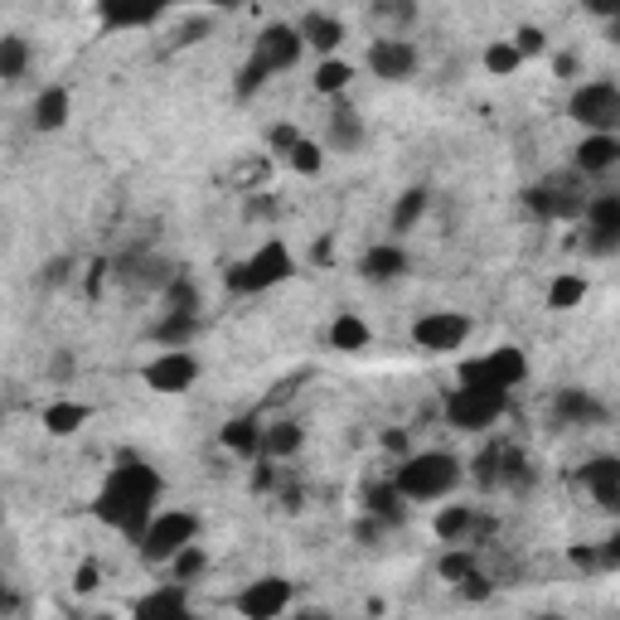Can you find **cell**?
<instances>
[{
  "mask_svg": "<svg viewBox=\"0 0 620 620\" xmlns=\"http://www.w3.org/2000/svg\"><path fill=\"white\" fill-rule=\"evenodd\" d=\"M161 475L155 466H146L136 451H116L108 480H102L98 499H92V514H98V524H108L122 538L136 543L141 533H146V524L155 519V505H161Z\"/></svg>",
  "mask_w": 620,
  "mask_h": 620,
  "instance_id": "obj_1",
  "label": "cell"
},
{
  "mask_svg": "<svg viewBox=\"0 0 620 620\" xmlns=\"http://www.w3.org/2000/svg\"><path fill=\"white\" fill-rule=\"evenodd\" d=\"M466 480V466L451 451H413L398 460V475H393V490H398L407 505H437V499H451L456 485Z\"/></svg>",
  "mask_w": 620,
  "mask_h": 620,
  "instance_id": "obj_2",
  "label": "cell"
},
{
  "mask_svg": "<svg viewBox=\"0 0 620 620\" xmlns=\"http://www.w3.org/2000/svg\"><path fill=\"white\" fill-rule=\"evenodd\" d=\"M301 54H306V44H301V34H296V24H286V20H272L267 30L257 34V44H253V54H247L243 63V73H237V98H257L262 88L272 83L276 73H286V69H296Z\"/></svg>",
  "mask_w": 620,
  "mask_h": 620,
  "instance_id": "obj_3",
  "label": "cell"
},
{
  "mask_svg": "<svg viewBox=\"0 0 620 620\" xmlns=\"http://www.w3.org/2000/svg\"><path fill=\"white\" fill-rule=\"evenodd\" d=\"M292 276H296L292 247H286L282 237H267L253 257L233 262L223 282H228V292H237V296H262V292H272V286H286Z\"/></svg>",
  "mask_w": 620,
  "mask_h": 620,
  "instance_id": "obj_4",
  "label": "cell"
},
{
  "mask_svg": "<svg viewBox=\"0 0 620 620\" xmlns=\"http://www.w3.org/2000/svg\"><path fill=\"white\" fill-rule=\"evenodd\" d=\"M204 524L200 514L190 509H155V519L146 524V533L136 538V552L146 567H170L175 562V552H184L190 543H200Z\"/></svg>",
  "mask_w": 620,
  "mask_h": 620,
  "instance_id": "obj_5",
  "label": "cell"
},
{
  "mask_svg": "<svg viewBox=\"0 0 620 620\" xmlns=\"http://www.w3.org/2000/svg\"><path fill=\"white\" fill-rule=\"evenodd\" d=\"M529 378V354L519 345H499L480 359L460 364V388H490V393H514Z\"/></svg>",
  "mask_w": 620,
  "mask_h": 620,
  "instance_id": "obj_6",
  "label": "cell"
},
{
  "mask_svg": "<svg viewBox=\"0 0 620 620\" xmlns=\"http://www.w3.org/2000/svg\"><path fill=\"white\" fill-rule=\"evenodd\" d=\"M470 475H475V485H485V490H529L533 485V466H529V456L519 451L514 441H490L480 456L470 460Z\"/></svg>",
  "mask_w": 620,
  "mask_h": 620,
  "instance_id": "obj_7",
  "label": "cell"
},
{
  "mask_svg": "<svg viewBox=\"0 0 620 620\" xmlns=\"http://www.w3.org/2000/svg\"><path fill=\"white\" fill-rule=\"evenodd\" d=\"M567 116H572L587 136H616V126H620V88L611 83V78H591V83H582L572 92Z\"/></svg>",
  "mask_w": 620,
  "mask_h": 620,
  "instance_id": "obj_8",
  "label": "cell"
},
{
  "mask_svg": "<svg viewBox=\"0 0 620 620\" xmlns=\"http://www.w3.org/2000/svg\"><path fill=\"white\" fill-rule=\"evenodd\" d=\"M509 413V393H490V388H451L441 403L446 427L456 431H485Z\"/></svg>",
  "mask_w": 620,
  "mask_h": 620,
  "instance_id": "obj_9",
  "label": "cell"
},
{
  "mask_svg": "<svg viewBox=\"0 0 620 620\" xmlns=\"http://www.w3.org/2000/svg\"><path fill=\"white\" fill-rule=\"evenodd\" d=\"M524 204H529V214L543 223H582L587 194L577 180H543V184H533V190H524Z\"/></svg>",
  "mask_w": 620,
  "mask_h": 620,
  "instance_id": "obj_10",
  "label": "cell"
},
{
  "mask_svg": "<svg viewBox=\"0 0 620 620\" xmlns=\"http://www.w3.org/2000/svg\"><path fill=\"white\" fill-rule=\"evenodd\" d=\"M582 253L611 257L620 253V194H587L582 209Z\"/></svg>",
  "mask_w": 620,
  "mask_h": 620,
  "instance_id": "obj_11",
  "label": "cell"
},
{
  "mask_svg": "<svg viewBox=\"0 0 620 620\" xmlns=\"http://www.w3.org/2000/svg\"><path fill=\"white\" fill-rule=\"evenodd\" d=\"M470 329H475L470 315H460V311H427L413 321V345L421 354H456V349H466Z\"/></svg>",
  "mask_w": 620,
  "mask_h": 620,
  "instance_id": "obj_12",
  "label": "cell"
},
{
  "mask_svg": "<svg viewBox=\"0 0 620 620\" xmlns=\"http://www.w3.org/2000/svg\"><path fill=\"white\" fill-rule=\"evenodd\" d=\"M200 374L204 368L190 349H165L141 368V384H146L151 393H165V398H180V393H190L194 384H200Z\"/></svg>",
  "mask_w": 620,
  "mask_h": 620,
  "instance_id": "obj_13",
  "label": "cell"
},
{
  "mask_svg": "<svg viewBox=\"0 0 620 620\" xmlns=\"http://www.w3.org/2000/svg\"><path fill=\"white\" fill-rule=\"evenodd\" d=\"M431 529L446 548H480L485 538L495 533V519L490 514H480L475 505H441L437 519H431Z\"/></svg>",
  "mask_w": 620,
  "mask_h": 620,
  "instance_id": "obj_14",
  "label": "cell"
},
{
  "mask_svg": "<svg viewBox=\"0 0 620 620\" xmlns=\"http://www.w3.org/2000/svg\"><path fill=\"white\" fill-rule=\"evenodd\" d=\"M292 597H296V587L286 577H257V582H247L233 597V611L243 620H282Z\"/></svg>",
  "mask_w": 620,
  "mask_h": 620,
  "instance_id": "obj_15",
  "label": "cell"
},
{
  "mask_svg": "<svg viewBox=\"0 0 620 620\" xmlns=\"http://www.w3.org/2000/svg\"><path fill=\"white\" fill-rule=\"evenodd\" d=\"M364 63H368V73L384 78V83H407V78H417V69H421V54H417L413 39L384 34V39H374V44H368Z\"/></svg>",
  "mask_w": 620,
  "mask_h": 620,
  "instance_id": "obj_16",
  "label": "cell"
},
{
  "mask_svg": "<svg viewBox=\"0 0 620 620\" xmlns=\"http://www.w3.org/2000/svg\"><path fill=\"white\" fill-rule=\"evenodd\" d=\"M407 267H413V262H407V247L388 237V243H374V247H368L354 272H359L368 286H388V282H403Z\"/></svg>",
  "mask_w": 620,
  "mask_h": 620,
  "instance_id": "obj_17",
  "label": "cell"
},
{
  "mask_svg": "<svg viewBox=\"0 0 620 620\" xmlns=\"http://www.w3.org/2000/svg\"><path fill=\"white\" fill-rule=\"evenodd\" d=\"M577 485H587L591 499H597L606 514L620 509V460L616 456H591L587 466L577 470Z\"/></svg>",
  "mask_w": 620,
  "mask_h": 620,
  "instance_id": "obj_18",
  "label": "cell"
},
{
  "mask_svg": "<svg viewBox=\"0 0 620 620\" xmlns=\"http://www.w3.org/2000/svg\"><path fill=\"white\" fill-rule=\"evenodd\" d=\"M552 413H558V421H567V427H601V421L611 417V407H606L591 388H558Z\"/></svg>",
  "mask_w": 620,
  "mask_h": 620,
  "instance_id": "obj_19",
  "label": "cell"
},
{
  "mask_svg": "<svg viewBox=\"0 0 620 620\" xmlns=\"http://www.w3.org/2000/svg\"><path fill=\"white\" fill-rule=\"evenodd\" d=\"M131 620H194V611H190V587L165 582V587L146 591V597L136 601V611H131Z\"/></svg>",
  "mask_w": 620,
  "mask_h": 620,
  "instance_id": "obj_20",
  "label": "cell"
},
{
  "mask_svg": "<svg viewBox=\"0 0 620 620\" xmlns=\"http://www.w3.org/2000/svg\"><path fill=\"white\" fill-rule=\"evenodd\" d=\"M296 34H301V44L315 49L321 59H335L339 44H345V20H339V16H325V10H311V16H301Z\"/></svg>",
  "mask_w": 620,
  "mask_h": 620,
  "instance_id": "obj_21",
  "label": "cell"
},
{
  "mask_svg": "<svg viewBox=\"0 0 620 620\" xmlns=\"http://www.w3.org/2000/svg\"><path fill=\"white\" fill-rule=\"evenodd\" d=\"M301 446H306V427L292 417H272L262 421V446H257V460H292Z\"/></svg>",
  "mask_w": 620,
  "mask_h": 620,
  "instance_id": "obj_22",
  "label": "cell"
},
{
  "mask_svg": "<svg viewBox=\"0 0 620 620\" xmlns=\"http://www.w3.org/2000/svg\"><path fill=\"white\" fill-rule=\"evenodd\" d=\"M620 165V136H582L572 151L577 175H611Z\"/></svg>",
  "mask_w": 620,
  "mask_h": 620,
  "instance_id": "obj_23",
  "label": "cell"
},
{
  "mask_svg": "<svg viewBox=\"0 0 620 620\" xmlns=\"http://www.w3.org/2000/svg\"><path fill=\"white\" fill-rule=\"evenodd\" d=\"M69 116H73V92L63 88V83H54V88H44V92L34 98V108H30V126H34V131H44V136H49V131H63V126H69Z\"/></svg>",
  "mask_w": 620,
  "mask_h": 620,
  "instance_id": "obj_24",
  "label": "cell"
},
{
  "mask_svg": "<svg viewBox=\"0 0 620 620\" xmlns=\"http://www.w3.org/2000/svg\"><path fill=\"white\" fill-rule=\"evenodd\" d=\"M200 335V311H161L151 325V339L161 349H190Z\"/></svg>",
  "mask_w": 620,
  "mask_h": 620,
  "instance_id": "obj_25",
  "label": "cell"
},
{
  "mask_svg": "<svg viewBox=\"0 0 620 620\" xmlns=\"http://www.w3.org/2000/svg\"><path fill=\"white\" fill-rule=\"evenodd\" d=\"M325 146L329 151H359L364 146V116L349 108L345 98L329 108V126H325Z\"/></svg>",
  "mask_w": 620,
  "mask_h": 620,
  "instance_id": "obj_26",
  "label": "cell"
},
{
  "mask_svg": "<svg viewBox=\"0 0 620 620\" xmlns=\"http://www.w3.org/2000/svg\"><path fill=\"white\" fill-rule=\"evenodd\" d=\"M364 514L374 524H384V529H398V524L407 519V499L393 490V480H378L364 490Z\"/></svg>",
  "mask_w": 620,
  "mask_h": 620,
  "instance_id": "obj_27",
  "label": "cell"
},
{
  "mask_svg": "<svg viewBox=\"0 0 620 620\" xmlns=\"http://www.w3.org/2000/svg\"><path fill=\"white\" fill-rule=\"evenodd\" d=\"M218 441H223V451H233V456H243V460H257V446H262V417H257V413H243V417L223 421Z\"/></svg>",
  "mask_w": 620,
  "mask_h": 620,
  "instance_id": "obj_28",
  "label": "cell"
},
{
  "mask_svg": "<svg viewBox=\"0 0 620 620\" xmlns=\"http://www.w3.org/2000/svg\"><path fill=\"white\" fill-rule=\"evenodd\" d=\"M155 20H165V6H98L102 30H151Z\"/></svg>",
  "mask_w": 620,
  "mask_h": 620,
  "instance_id": "obj_29",
  "label": "cell"
},
{
  "mask_svg": "<svg viewBox=\"0 0 620 620\" xmlns=\"http://www.w3.org/2000/svg\"><path fill=\"white\" fill-rule=\"evenodd\" d=\"M368 345H374V329H368V321H359L354 311H339L335 321H329V349H339V354H364Z\"/></svg>",
  "mask_w": 620,
  "mask_h": 620,
  "instance_id": "obj_30",
  "label": "cell"
},
{
  "mask_svg": "<svg viewBox=\"0 0 620 620\" xmlns=\"http://www.w3.org/2000/svg\"><path fill=\"white\" fill-rule=\"evenodd\" d=\"M427 209H431V190H427V184H413V190H403V200L393 204V218H388L393 243H398L403 233H413L417 223L427 218Z\"/></svg>",
  "mask_w": 620,
  "mask_h": 620,
  "instance_id": "obj_31",
  "label": "cell"
},
{
  "mask_svg": "<svg viewBox=\"0 0 620 620\" xmlns=\"http://www.w3.org/2000/svg\"><path fill=\"white\" fill-rule=\"evenodd\" d=\"M88 417H92V407H88V403L59 398V403H49V407H44V431H49V437H73V431H83V427H88Z\"/></svg>",
  "mask_w": 620,
  "mask_h": 620,
  "instance_id": "obj_32",
  "label": "cell"
},
{
  "mask_svg": "<svg viewBox=\"0 0 620 620\" xmlns=\"http://www.w3.org/2000/svg\"><path fill=\"white\" fill-rule=\"evenodd\" d=\"M349 83H354V63L349 59H321L315 63V73H311V92H321V98H345L349 92Z\"/></svg>",
  "mask_w": 620,
  "mask_h": 620,
  "instance_id": "obj_33",
  "label": "cell"
},
{
  "mask_svg": "<svg viewBox=\"0 0 620 620\" xmlns=\"http://www.w3.org/2000/svg\"><path fill=\"white\" fill-rule=\"evenodd\" d=\"M24 69H30V39L0 34V83H20Z\"/></svg>",
  "mask_w": 620,
  "mask_h": 620,
  "instance_id": "obj_34",
  "label": "cell"
},
{
  "mask_svg": "<svg viewBox=\"0 0 620 620\" xmlns=\"http://www.w3.org/2000/svg\"><path fill=\"white\" fill-rule=\"evenodd\" d=\"M587 301V276L582 272H558L552 276V286H548V306L552 311H572V306H582Z\"/></svg>",
  "mask_w": 620,
  "mask_h": 620,
  "instance_id": "obj_35",
  "label": "cell"
},
{
  "mask_svg": "<svg viewBox=\"0 0 620 620\" xmlns=\"http://www.w3.org/2000/svg\"><path fill=\"white\" fill-rule=\"evenodd\" d=\"M204 572H209V552H204V543H190L184 552H175V562H170V577H175L180 587L200 582Z\"/></svg>",
  "mask_w": 620,
  "mask_h": 620,
  "instance_id": "obj_36",
  "label": "cell"
},
{
  "mask_svg": "<svg viewBox=\"0 0 620 620\" xmlns=\"http://www.w3.org/2000/svg\"><path fill=\"white\" fill-rule=\"evenodd\" d=\"M286 165H292L296 175H321V170H325V146H321V141H311V136H301L296 151L286 155Z\"/></svg>",
  "mask_w": 620,
  "mask_h": 620,
  "instance_id": "obj_37",
  "label": "cell"
},
{
  "mask_svg": "<svg viewBox=\"0 0 620 620\" xmlns=\"http://www.w3.org/2000/svg\"><path fill=\"white\" fill-rule=\"evenodd\" d=\"M475 567H480V562H475V548H446L441 552V562H437V572H441V582H460V577H470L475 572Z\"/></svg>",
  "mask_w": 620,
  "mask_h": 620,
  "instance_id": "obj_38",
  "label": "cell"
},
{
  "mask_svg": "<svg viewBox=\"0 0 620 620\" xmlns=\"http://www.w3.org/2000/svg\"><path fill=\"white\" fill-rule=\"evenodd\" d=\"M519 49L509 44V39H495L490 49H485V73H495V78H509V73H519Z\"/></svg>",
  "mask_w": 620,
  "mask_h": 620,
  "instance_id": "obj_39",
  "label": "cell"
},
{
  "mask_svg": "<svg viewBox=\"0 0 620 620\" xmlns=\"http://www.w3.org/2000/svg\"><path fill=\"white\" fill-rule=\"evenodd\" d=\"M161 301H165V311H200V286L184 272H175V282L161 292Z\"/></svg>",
  "mask_w": 620,
  "mask_h": 620,
  "instance_id": "obj_40",
  "label": "cell"
},
{
  "mask_svg": "<svg viewBox=\"0 0 620 620\" xmlns=\"http://www.w3.org/2000/svg\"><path fill=\"white\" fill-rule=\"evenodd\" d=\"M456 597H460V601H490V597H495V582L480 572V567H475L470 577H460V582H456Z\"/></svg>",
  "mask_w": 620,
  "mask_h": 620,
  "instance_id": "obj_41",
  "label": "cell"
},
{
  "mask_svg": "<svg viewBox=\"0 0 620 620\" xmlns=\"http://www.w3.org/2000/svg\"><path fill=\"white\" fill-rule=\"evenodd\" d=\"M509 44H514V49H519V59H538V54H543V49H548V34H543V30H538V24H524V30H519V34H514V39H509Z\"/></svg>",
  "mask_w": 620,
  "mask_h": 620,
  "instance_id": "obj_42",
  "label": "cell"
},
{
  "mask_svg": "<svg viewBox=\"0 0 620 620\" xmlns=\"http://www.w3.org/2000/svg\"><path fill=\"white\" fill-rule=\"evenodd\" d=\"M98 587H102V567L92 562V558L78 562V567H73V591H78V597H92Z\"/></svg>",
  "mask_w": 620,
  "mask_h": 620,
  "instance_id": "obj_43",
  "label": "cell"
},
{
  "mask_svg": "<svg viewBox=\"0 0 620 620\" xmlns=\"http://www.w3.org/2000/svg\"><path fill=\"white\" fill-rule=\"evenodd\" d=\"M296 141H301V131H296L292 122H282V126H272V131H267L272 155H292V151H296Z\"/></svg>",
  "mask_w": 620,
  "mask_h": 620,
  "instance_id": "obj_44",
  "label": "cell"
},
{
  "mask_svg": "<svg viewBox=\"0 0 620 620\" xmlns=\"http://www.w3.org/2000/svg\"><path fill=\"white\" fill-rule=\"evenodd\" d=\"M567 562L582 567V572H601V548L597 543H572L567 548Z\"/></svg>",
  "mask_w": 620,
  "mask_h": 620,
  "instance_id": "obj_45",
  "label": "cell"
},
{
  "mask_svg": "<svg viewBox=\"0 0 620 620\" xmlns=\"http://www.w3.org/2000/svg\"><path fill=\"white\" fill-rule=\"evenodd\" d=\"M20 606H24L20 587L10 582V577H0V620H16V616H20Z\"/></svg>",
  "mask_w": 620,
  "mask_h": 620,
  "instance_id": "obj_46",
  "label": "cell"
},
{
  "mask_svg": "<svg viewBox=\"0 0 620 620\" xmlns=\"http://www.w3.org/2000/svg\"><path fill=\"white\" fill-rule=\"evenodd\" d=\"M69 276H73V257H54V262L44 267V276H39V282H44V286H63Z\"/></svg>",
  "mask_w": 620,
  "mask_h": 620,
  "instance_id": "obj_47",
  "label": "cell"
},
{
  "mask_svg": "<svg viewBox=\"0 0 620 620\" xmlns=\"http://www.w3.org/2000/svg\"><path fill=\"white\" fill-rule=\"evenodd\" d=\"M209 24H214L209 16H194V20H190V24H184V30H180V39H175V44H200V39L209 34Z\"/></svg>",
  "mask_w": 620,
  "mask_h": 620,
  "instance_id": "obj_48",
  "label": "cell"
},
{
  "mask_svg": "<svg viewBox=\"0 0 620 620\" xmlns=\"http://www.w3.org/2000/svg\"><path fill=\"white\" fill-rule=\"evenodd\" d=\"M253 490H262V495L276 490V470H272V460H257V466H253Z\"/></svg>",
  "mask_w": 620,
  "mask_h": 620,
  "instance_id": "obj_49",
  "label": "cell"
},
{
  "mask_svg": "<svg viewBox=\"0 0 620 620\" xmlns=\"http://www.w3.org/2000/svg\"><path fill=\"white\" fill-rule=\"evenodd\" d=\"M384 451H393V456H413V441H407V431H384Z\"/></svg>",
  "mask_w": 620,
  "mask_h": 620,
  "instance_id": "obj_50",
  "label": "cell"
},
{
  "mask_svg": "<svg viewBox=\"0 0 620 620\" xmlns=\"http://www.w3.org/2000/svg\"><path fill=\"white\" fill-rule=\"evenodd\" d=\"M378 20H413V6H374Z\"/></svg>",
  "mask_w": 620,
  "mask_h": 620,
  "instance_id": "obj_51",
  "label": "cell"
},
{
  "mask_svg": "<svg viewBox=\"0 0 620 620\" xmlns=\"http://www.w3.org/2000/svg\"><path fill=\"white\" fill-rule=\"evenodd\" d=\"M552 69H558V78H572L577 69H582V59H577V54H558V63H552Z\"/></svg>",
  "mask_w": 620,
  "mask_h": 620,
  "instance_id": "obj_52",
  "label": "cell"
},
{
  "mask_svg": "<svg viewBox=\"0 0 620 620\" xmlns=\"http://www.w3.org/2000/svg\"><path fill=\"white\" fill-rule=\"evenodd\" d=\"M88 620H116V616H108V611H102V616H88Z\"/></svg>",
  "mask_w": 620,
  "mask_h": 620,
  "instance_id": "obj_53",
  "label": "cell"
},
{
  "mask_svg": "<svg viewBox=\"0 0 620 620\" xmlns=\"http://www.w3.org/2000/svg\"><path fill=\"white\" fill-rule=\"evenodd\" d=\"M533 620H562V616H533Z\"/></svg>",
  "mask_w": 620,
  "mask_h": 620,
  "instance_id": "obj_54",
  "label": "cell"
}]
</instances>
